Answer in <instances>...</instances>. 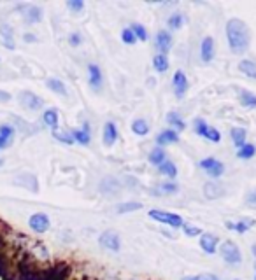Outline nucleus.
Masks as SVG:
<instances>
[{
  "label": "nucleus",
  "mask_w": 256,
  "mask_h": 280,
  "mask_svg": "<svg viewBox=\"0 0 256 280\" xmlns=\"http://www.w3.org/2000/svg\"><path fill=\"white\" fill-rule=\"evenodd\" d=\"M227 39H228V46L234 53H246L249 48V30L248 25H246L242 19L239 18H232L230 21L227 23Z\"/></svg>",
  "instance_id": "1"
},
{
  "label": "nucleus",
  "mask_w": 256,
  "mask_h": 280,
  "mask_svg": "<svg viewBox=\"0 0 256 280\" xmlns=\"http://www.w3.org/2000/svg\"><path fill=\"white\" fill-rule=\"evenodd\" d=\"M149 217H151L153 221L162 222V224L172 226V228H182V224H184L181 215L172 214V212H165V210H158V209L149 210Z\"/></svg>",
  "instance_id": "2"
},
{
  "label": "nucleus",
  "mask_w": 256,
  "mask_h": 280,
  "mask_svg": "<svg viewBox=\"0 0 256 280\" xmlns=\"http://www.w3.org/2000/svg\"><path fill=\"white\" fill-rule=\"evenodd\" d=\"M219 254H221V258L225 259V263H228V265H239V263L242 261L241 249H239L237 243L232 242V240H227V242L221 243Z\"/></svg>",
  "instance_id": "3"
},
{
  "label": "nucleus",
  "mask_w": 256,
  "mask_h": 280,
  "mask_svg": "<svg viewBox=\"0 0 256 280\" xmlns=\"http://www.w3.org/2000/svg\"><path fill=\"white\" fill-rule=\"evenodd\" d=\"M200 168H204V172L207 173L209 177L218 179L225 173V165L216 158H205L200 161Z\"/></svg>",
  "instance_id": "4"
},
{
  "label": "nucleus",
  "mask_w": 256,
  "mask_h": 280,
  "mask_svg": "<svg viewBox=\"0 0 256 280\" xmlns=\"http://www.w3.org/2000/svg\"><path fill=\"white\" fill-rule=\"evenodd\" d=\"M28 226L32 231L39 233V235H42V233H46L49 229V226H51V221H49V217L46 214H42V212H37V214H34L32 217L28 219Z\"/></svg>",
  "instance_id": "5"
},
{
  "label": "nucleus",
  "mask_w": 256,
  "mask_h": 280,
  "mask_svg": "<svg viewBox=\"0 0 256 280\" xmlns=\"http://www.w3.org/2000/svg\"><path fill=\"white\" fill-rule=\"evenodd\" d=\"M98 243L111 252H118L119 249H121V240H119L118 233H114V231H104L100 235V238H98Z\"/></svg>",
  "instance_id": "6"
},
{
  "label": "nucleus",
  "mask_w": 256,
  "mask_h": 280,
  "mask_svg": "<svg viewBox=\"0 0 256 280\" xmlns=\"http://www.w3.org/2000/svg\"><path fill=\"white\" fill-rule=\"evenodd\" d=\"M19 103H21L23 107L30 109V111H39V109L44 105L42 98H39V96L32 91H21L19 93Z\"/></svg>",
  "instance_id": "7"
},
{
  "label": "nucleus",
  "mask_w": 256,
  "mask_h": 280,
  "mask_svg": "<svg viewBox=\"0 0 256 280\" xmlns=\"http://www.w3.org/2000/svg\"><path fill=\"white\" fill-rule=\"evenodd\" d=\"M155 46L160 51V55H167V53L172 49V35L167 32V30H160V32L156 33Z\"/></svg>",
  "instance_id": "8"
},
{
  "label": "nucleus",
  "mask_w": 256,
  "mask_h": 280,
  "mask_svg": "<svg viewBox=\"0 0 256 280\" xmlns=\"http://www.w3.org/2000/svg\"><path fill=\"white\" fill-rule=\"evenodd\" d=\"M18 9H25L23 18L28 25H34V23H39L42 19V9L37 5H19Z\"/></svg>",
  "instance_id": "9"
},
{
  "label": "nucleus",
  "mask_w": 256,
  "mask_h": 280,
  "mask_svg": "<svg viewBox=\"0 0 256 280\" xmlns=\"http://www.w3.org/2000/svg\"><path fill=\"white\" fill-rule=\"evenodd\" d=\"M218 236L212 233H202L200 235V247L205 254H214L216 247H218Z\"/></svg>",
  "instance_id": "10"
},
{
  "label": "nucleus",
  "mask_w": 256,
  "mask_h": 280,
  "mask_svg": "<svg viewBox=\"0 0 256 280\" xmlns=\"http://www.w3.org/2000/svg\"><path fill=\"white\" fill-rule=\"evenodd\" d=\"M172 84H174V91L175 95L179 96V98H182L184 96V93L188 91V79H186V75L182 74L181 70H177L174 74V79H172Z\"/></svg>",
  "instance_id": "11"
},
{
  "label": "nucleus",
  "mask_w": 256,
  "mask_h": 280,
  "mask_svg": "<svg viewBox=\"0 0 256 280\" xmlns=\"http://www.w3.org/2000/svg\"><path fill=\"white\" fill-rule=\"evenodd\" d=\"M88 75H89V86H91L95 91H98L102 86V70L98 65H95V63H91V65H88Z\"/></svg>",
  "instance_id": "12"
},
{
  "label": "nucleus",
  "mask_w": 256,
  "mask_h": 280,
  "mask_svg": "<svg viewBox=\"0 0 256 280\" xmlns=\"http://www.w3.org/2000/svg\"><path fill=\"white\" fill-rule=\"evenodd\" d=\"M72 139H74V142H78V144L81 145H88L89 140H91V133H89V125L88 123H85L83 125V128L79 130H72Z\"/></svg>",
  "instance_id": "13"
},
{
  "label": "nucleus",
  "mask_w": 256,
  "mask_h": 280,
  "mask_svg": "<svg viewBox=\"0 0 256 280\" xmlns=\"http://www.w3.org/2000/svg\"><path fill=\"white\" fill-rule=\"evenodd\" d=\"M255 219L253 217H246V219H242V221H239V222H230V221H227L225 222V226H227L228 229H234V231H237V233H248L249 229L255 226Z\"/></svg>",
  "instance_id": "14"
},
{
  "label": "nucleus",
  "mask_w": 256,
  "mask_h": 280,
  "mask_svg": "<svg viewBox=\"0 0 256 280\" xmlns=\"http://www.w3.org/2000/svg\"><path fill=\"white\" fill-rule=\"evenodd\" d=\"M102 139H104V144L107 145V147L114 145V142L118 140V128H116V125L112 121L105 123L104 133H102Z\"/></svg>",
  "instance_id": "15"
},
{
  "label": "nucleus",
  "mask_w": 256,
  "mask_h": 280,
  "mask_svg": "<svg viewBox=\"0 0 256 280\" xmlns=\"http://www.w3.org/2000/svg\"><path fill=\"white\" fill-rule=\"evenodd\" d=\"M214 56V39L212 37H205L200 44V58L202 62L209 63Z\"/></svg>",
  "instance_id": "16"
},
{
  "label": "nucleus",
  "mask_w": 256,
  "mask_h": 280,
  "mask_svg": "<svg viewBox=\"0 0 256 280\" xmlns=\"http://www.w3.org/2000/svg\"><path fill=\"white\" fill-rule=\"evenodd\" d=\"M177 140H179L177 132H174V130H164V132L156 137V144H158V147H164V145L177 142Z\"/></svg>",
  "instance_id": "17"
},
{
  "label": "nucleus",
  "mask_w": 256,
  "mask_h": 280,
  "mask_svg": "<svg viewBox=\"0 0 256 280\" xmlns=\"http://www.w3.org/2000/svg\"><path fill=\"white\" fill-rule=\"evenodd\" d=\"M205 191V196H207L209 200H214V198H219V196L225 195V188L223 186H219L218 182H207L204 188Z\"/></svg>",
  "instance_id": "18"
},
{
  "label": "nucleus",
  "mask_w": 256,
  "mask_h": 280,
  "mask_svg": "<svg viewBox=\"0 0 256 280\" xmlns=\"http://www.w3.org/2000/svg\"><path fill=\"white\" fill-rule=\"evenodd\" d=\"M239 102H241V105H244V107L255 109L256 107V95L251 91H248V89H241V91H239Z\"/></svg>",
  "instance_id": "19"
},
{
  "label": "nucleus",
  "mask_w": 256,
  "mask_h": 280,
  "mask_svg": "<svg viewBox=\"0 0 256 280\" xmlns=\"http://www.w3.org/2000/svg\"><path fill=\"white\" fill-rule=\"evenodd\" d=\"M239 70L248 77L256 79V62H253V60H242L239 63Z\"/></svg>",
  "instance_id": "20"
},
{
  "label": "nucleus",
  "mask_w": 256,
  "mask_h": 280,
  "mask_svg": "<svg viewBox=\"0 0 256 280\" xmlns=\"http://www.w3.org/2000/svg\"><path fill=\"white\" fill-rule=\"evenodd\" d=\"M179 191V186L175 182H162L156 189H153V195H174Z\"/></svg>",
  "instance_id": "21"
},
{
  "label": "nucleus",
  "mask_w": 256,
  "mask_h": 280,
  "mask_svg": "<svg viewBox=\"0 0 256 280\" xmlns=\"http://www.w3.org/2000/svg\"><path fill=\"white\" fill-rule=\"evenodd\" d=\"M42 119H44V123L53 132H56V128H58V111H56V109H48V111L42 114Z\"/></svg>",
  "instance_id": "22"
},
{
  "label": "nucleus",
  "mask_w": 256,
  "mask_h": 280,
  "mask_svg": "<svg viewBox=\"0 0 256 280\" xmlns=\"http://www.w3.org/2000/svg\"><path fill=\"white\" fill-rule=\"evenodd\" d=\"M153 67H155L156 72H160V74H164V72H167L169 70V58L167 55H156L155 58H153Z\"/></svg>",
  "instance_id": "23"
},
{
  "label": "nucleus",
  "mask_w": 256,
  "mask_h": 280,
  "mask_svg": "<svg viewBox=\"0 0 256 280\" xmlns=\"http://www.w3.org/2000/svg\"><path fill=\"white\" fill-rule=\"evenodd\" d=\"M142 209V203L139 202H125V203H119L116 207V212L118 214H130V212H135V210H141Z\"/></svg>",
  "instance_id": "24"
},
{
  "label": "nucleus",
  "mask_w": 256,
  "mask_h": 280,
  "mask_svg": "<svg viewBox=\"0 0 256 280\" xmlns=\"http://www.w3.org/2000/svg\"><path fill=\"white\" fill-rule=\"evenodd\" d=\"M167 123L171 126H174V132H182L186 128V123L181 119V116L177 112H169L167 114Z\"/></svg>",
  "instance_id": "25"
},
{
  "label": "nucleus",
  "mask_w": 256,
  "mask_h": 280,
  "mask_svg": "<svg viewBox=\"0 0 256 280\" xmlns=\"http://www.w3.org/2000/svg\"><path fill=\"white\" fill-rule=\"evenodd\" d=\"M230 135H232V140H234V144L237 145L239 149L246 144V137H248V132H246L244 128H232Z\"/></svg>",
  "instance_id": "26"
},
{
  "label": "nucleus",
  "mask_w": 256,
  "mask_h": 280,
  "mask_svg": "<svg viewBox=\"0 0 256 280\" xmlns=\"http://www.w3.org/2000/svg\"><path fill=\"white\" fill-rule=\"evenodd\" d=\"M132 132L135 133V135L139 137H146L149 133V125L146 119H135L134 123H132Z\"/></svg>",
  "instance_id": "27"
},
{
  "label": "nucleus",
  "mask_w": 256,
  "mask_h": 280,
  "mask_svg": "<svg viewBox=\"0 0 256 280\" xmlns=\"http://www.w3.org/2000/svg\"><path fill=\"white\" fill-rule=\"evenodd\" d=\"M165 151L162 147H155L151 152H149V163L155 166H160L162 163H165Z\"/></svg>",
  "instance_id": "28"
},
{
  "label": "nucleus",
  "mask_w": 256,
  "mask_h": 280,
  "mask_svg": "<svg viewBox=\"0 0 256 280\" xmlns=\"http://www.w3.org/2000/svg\"><path fill=\"white\" fill-rule=\"evenodd\" d=\"M48 88L51 89V91H55L56 95H62V96H67V88H65V84H63L60 79H48Z\"/></svg>",
  "instance_id": "29"
},
{
  "label": "nucleus",
  "mask_w": 256,
  "mask_h": 280,
  "mask_svg": "<svg viewBox=\"0 0 256 280\" xmlns=\"http://www.w3.org/2000/svg\"><path fill=\"white\" fill-rule=\"evenodd\" d=\"M158 170H160V173H162V175H167V177H171V179L177 177V168H175V165L172 161L162 163V165L158 166Z\"/></svg>",
  "instance_id": "30"
},
{
  "label": "nucleus",
  "mask_w": 256,
  "mask_h": 280,
  "mask_svg": "<svg viewBox=\"0 0 256 280\" xmlns=\"http://www.w3.org/2000/svg\"><path fill=\"white\" fill-rule=\"evenodd\" d=\"M255 154H256V147L253 144H248V142H246V144L237 151L239 159H251Z\"/></svg>",
  "instance_id": "31"
},
{
  "label": "nucleus",
  "mask_w": 256,
  "mask_h": 280,
  "mask_svg": "<svg viewBox=\"0 0 256 280\" xmlns=\"http://www.w3.org/2000/svg\"><path fill=\"white\" fill-rule=\"evenodd\" d=\"M182 23H184V16H182L181 12H175V14H172L171 18L167 19V26L171 30H179L182 26Z\"/></svg>",
  "instance_id": "32"
},
{
  "label": "nucleus",
  "mask_w": 256,
  "mask_h": 280,
  "mask_svg": "<svg viewBox=\"0 0 256 280\" xmlns=\"http://www.w3.org/2000/svg\"><path fill=\"white\" fill-rule=\"evenodd\" d=\"M130 28H132V32H134V35L139 39V41H148V37H149L148 30H146L142 25H139V23H134Z\"/></svg>",
  "instance_id": "33"
},
{
  "label": "nucleus",
  "mask_w": 256,
  "mask_h": 280,
  "mask_svg": "<svg viewBox=\"0 0 256 280\" xmlns=\"http://www.w3.org/2000/svg\"><path fill=\"white\" fill-rule=\"evenodd\" d=\"M207 130H209V125L204 121V119H195V133L200 137H205L207 135Z\"/></svg>",
  "instance_id": "34"
},
{
  "label": "nucleus",
  "mask_w": 256,
  "mask_h": 280,
  "mask_svg": "<svg viewBox=\"0 0 256 280\" xmlns=\"http://www.w3.org/2000/svg\"><path fill=\"white\" fill-rule=\"evenodd\" d=\"M121 41L125 42V44H135V41H137V37L134 35V32H132V28H123L121 32Z\"/></svg>",
  "instance_id": "35"
},
{
  "label": "nucleus",
  "mask_w": 256,
  "mask_h": 280,
  "mask_svg": "<svg viewBox=\"0 0 256 280\" xmlns=\"http://www.w3.org/2000/svg\"><path fill=\"white\" fill-rule=\"evenodd\" d=\"M0 137H4V139H7L12 142V139H14V126L0 125Z\"/></svg>",
  "instance_id": "36"
},
{
  "label": "nucleus",
  "mask_w": 256,
  "mask_h": 280,
  "mask_svg": "<svg viewBox=\"0 0 256 280\" xmlns=\"http://www.w3.org/2000/svg\"><path fill=\"white\" fill-rule=\"evenodd\" d=\"M205 139H207V140H211L212 144H218L219 140H221V133H219L218 130L214 128V126H209V130H207V135H205Z\"/></svg>",
  "instance_id": "37"
},
{
  "label": "nucleus",
  "mask_w": 256,
  "mask_h": 280,
  "mask_svg": "<svg viewBox=\"0 0 256 280\" xmlns=\"http://www.w3.org/2000/svg\"><path fill=\"white\" fill-rule=\"evenodd\" d=\"M182 231H184L186 236H200L202 235V229L197 228V226H191V224H182Z\"/></svg>",
  "instance_id": "38"
},
{
  "label": "nucleus",
  "mask_w": 256,
  "mask_h": 280,
  "mask_svg": "<svg viewBox=\"0 0 256 280\" xmlns=\"http://www.w3.org/2000/svg\"><path fill=\"white\" fill-rule=\"evenodd\" d=\"M53 137H55L56 140H60V142H63V144H67V145H72V144H74V139H72V135H69V133L53 132Z\"/></svg>",
  "instance_id": "39"
},
{
  "label": "nucleus",
  "mask_w": 256,
  "mask_h": 280,
  "mask_svg": "<svg viewBox=\"0 0 256 280\" xmlns=\"http://www.w3.org/2000/svg\"><path fill=\"white\" fill-rule=\"evenodd\" d=\"M246 205H248L249 209L256 210V188H253L251 191L246 195Z\"/></svg>",
  "instance_id": "40"
},
{
  "label": "nucleus",
  "mask_w": 256,
  "mask_h": 280,
  "mask_svg": "<svg viewBox=\"0 0 256 280\" xmlns=\"http://www.w3.org/2000/svg\"><path fill=\"white\" fill-rule=\"evenodd\" d=\"M0 35L4 37V42H12V28L7 25L0 26Z\"/></svg>",
  "instance_id": "41"
},
{
  "label": "nucleus",
  "mask_w": 256,
  "mask_h": 280,
  "mask_svg": "<svg viewBox=\"0 0 256 280\" xmlns=\"http://www.w3.org/2000/svg\"><path fill=\"white\" fill-rule=\"evenodd\" d=\"M182 280H218V277L212 275V273H200V275H193V277H184Z\"/></svg>",
  "instance_id": "42"
},
{
  "label": "nucleus",
  "mask_w": 256,
  "mask_h": 280,
  "mask_svg": "<svg viewBox=\"0 0 256 280\" xmlns=\"http://www.w3.org/2000/svg\"><path fill=\"white\" fill-rule=\"evenodd\" d=\"M67 5H69V9L74 12H79L85 9V2H83V0H69Z\"/></svg>",
  "instance_id": "43"
},
{
  "label": "nucleus",
  "mask_w": 256,
  "mask_h": 280,
  "mask_svg": "<svg viewBox=\"0 0 256 280\" xmlns=\"http://www.w3.org/2000/svg\"><path fill=\"white\" fill-rule=\"evenodd\" d=\"M69 42H71V46H74V48L79 46L81 44V33H78V32L71 33V35H69Z\"/></svg>",
  "instance_id": "44"
},
{
  "label": "nucleus",
  "mask_w": 256,
  "mask_h": 280,
  "mask_svg": "<svg viewBox=\"0 0 256 280\" xmlns=\"http://www.w3.org/2000/svg\"><path fill=\"white\" fill-rule=\"evenodd\" d=\"M9 100H11V95H9L7 91H2V89H0V102H9Z\"/></svg>",
  "instance_id": "45"
},
{
  "label": "nucleus",
  "mask_w": 256,
  "mask_h": 280,
  "mask_svg": "<svg viewBox=\"0 0 256 280\" xmlns=\"http://www.w3.org/2000/svg\"><path fill=\"white\" fill-rule=\"evenodd\" d=\"M23 39H25L26 42H35V41H37V37H35L34 33H25V35H23Z\"/></svg>",
  "instance_id": "46"
},
{
  "label": "nucleus",
  "mask_w": 256,
  "mask_h": 280,
  "mask_svg": "<svg viewBox=\"0 0 256 280\" xmlns=\"http://www.w3.org/2000/svg\"><path fill=\"white\" fill-rule=\"evenodd\" d=\"M2 165H4V159H0V166H2Z\"/></svg>",
  "instance_id": "47"
},
{
  "label": "nucleus",
  "mask_w": 256,
  "mask_h": 280,
  "mask_svg": "<svg viewBox=\"0 0 256 280\" xmlns=\"http://www.w3.org/2000/svg\"><path fill=\"white\" fill-rule=\"evenodd\" d=\"M255 270H256V265H255ZM255 280H256V275H255Z\"/></svg>",
  "instance_id": "48"
}]
</instances>
